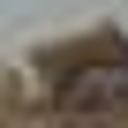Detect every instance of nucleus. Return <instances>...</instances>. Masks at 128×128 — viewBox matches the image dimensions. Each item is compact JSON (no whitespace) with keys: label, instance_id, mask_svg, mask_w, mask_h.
Instances as JSON below:
<instances>
[{"label":"nucleus","instance_id":"1","mask_svg":"<svg viewBox=\"0 0 128 128\" xmlns=\"http://www.w3.org/2000/svg\"><path fill=\"white\" fill-rule=\"evenodd\" d=\"M60 106L68 113H113V106H128V60H90V68H76L60 83Z\"/></svg>","mask_w":128,"mask_h":128}]
</instances>
